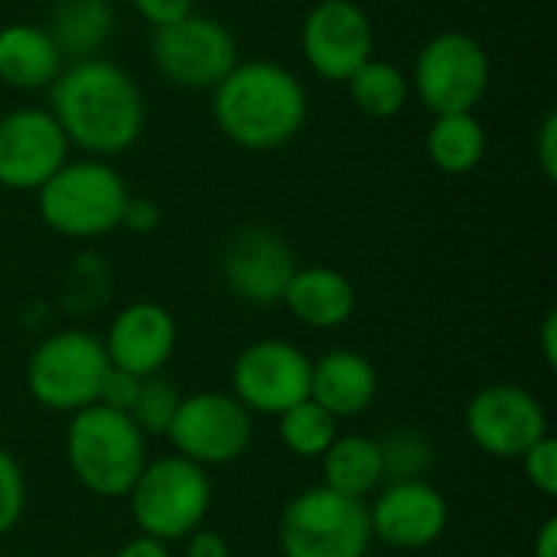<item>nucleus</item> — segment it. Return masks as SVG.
I'll list each match as a JSON object with an SVG mask.
<instances>
[{
  "label": "nucleus",
  "mask_w": 557,
  "mask_h": 557,
  "mask_svg": "<svg viewBox=\"0 0 557 557\" xmlns=\"http://www.w3.org/2000/svg\"><path fill=\"white\" fill-rule=\"evenodd\" d=\"M49 114L69 147L108 160L131 150L147 121L140 85L111 59L91 55L65 65L49 85Z\"/></svg>",
  "instance_id": "f257e3e1"
},
{
  "label": "nucleus",
  "mask_w": 557,
  "mask_h": 557,
  "mask_svg": "<svg viewBox=\"0 0 557 557\" xmlns=\"http://www.w3.org/2000/svg\"><path fill=\"white\" fill-rule=\"evenodd\" d=\"M310 114L304 82L281 62L248 59L212 88L215 127L242 150L268 153L290 144Z\"/></svg>",
  "instance_id": "f03ea898"
},
{
  "label": "nucleus",
  "mask_w": 557,
  "mask_h": 557,
  "mask_svg": "<svg viewBox=\"0 0 557 557\" xmlns=\"http://www.w3.org/2000/svg\"><path fill=\"white\" fill-rule=\"evenodd\" d=\"M65 457L72 476L101 499L127 496L147 467L144 434L137 424L104 405H91L72 414L65 431Z\"/></svg>",
  "instance_id": "7ed1b4c3"
},
{
  "label": "nucleus",
  "mask_w": 557,
  "mask_h": 557,
  "mask_svg": "<svg viewBox=\"0 0 557 557\" xmlns=\"http://www.w3.org/2000/svg\"><path fill=\"white\" fill-rule=\"evenodd\" d=\"M36 196L42 222L65 238H101L121 228L131 199L124 176L98 157L65 160Z\"/></svg>",
  "instance_id": "20e7f679"
},
{
  "label": "nucleus",
  "mask_w": 557,
  "mask_h": 557,
  "mask_svg": "<svg viewBox=\"0 0 557 557\" xmlns=\"http://www.w3.org/2000/svg\"><path fill=\"white\" fill-rule=\"evenodd\" d=\"M127 496L137 529L166 545L193 535L202 525L212 503V483L206 467L176 454L144 467Z\"/></svg>",
  "instance_id": "39448f33"
},
{
  "label": "nucleus",
  "mask_w": 557,
  "mask_h": 557,
  "mask_svg": "<svg viewBox=\"0 0 557 557\" xmlns=\"http://www.w3.org/2000/svg\"><path fill=\"white\" fill-rule=\"evenodd\" d=\"M369 545V506L330 486L294 496L281 516L284 557H366Z\"/></svg>",
  "instance_id": "423d86ee"
},
{
  "label": "nucleus",
  "mask_w": 557,
  "mask_h": 557,
  "mask_svg": "<svg viewBox=\"0 0 557 557\" xmlns=\"http://www.w3.org/2000/svg\"><path fill=\"white\" fill-rule=\"evenodd\" d=\"M490 78L493 62L486 46L463 29H444L421 46L411 72V91L428 111L457 114L476 111L490 91Z\"/></svg>",
  "instance_id": "0eeeda50"
},
{
  "label": "nucleus",
  "mask_w": 557,
  "mask_h": 557,
  "mask_svg": "<svg viewBox=\"0 0 557 557\" xmlns=\"http://www.w3.org/2000/svg\"><path fill=\"white\" fill-rule=\"evenodd\" d=\"M104 343L82 330H65L39 343L26 366V388L36 405L75 414L98 401V385L108 372Z\"/></svg>",
  "instance_id": "6e6552de"
},
{
  "label": "nucleus",
  "mask_w": 557,
  "mask_h": 557,
  "mask_svg": "<svg viewBox=\"0 0 557 557\" xmlns=\"http://www.w3.org/2000/svg\"><path fill=\"white\" fill-rule=\"evenodd\" d=\"M150 59L180 88H215L238 62V42L215 16L189 13L180 23L153 29Z\"/></svg>",
  "instance_id": "1a4fd4ad"
},
{
  "label": "nucleus",
  "mask_w": 557,
  "mask_h": 557,
  "mask_svg": "<svg viewBox=\"0 0 557 557\" xmlns=\"http://www.w3.org/2000/svg\"><path fill=\"white\" fill-rule=\"evenodd\" d=\"M180 457L199 467H225L245 457L255 437L251 411L225 392H199L180 398L166 434Z\"/></svg>",
  "instance_id": "9d476101"
},
{
  "label": "nucleus",
  "mask_w": 557,
  "mask_h": 557,
  "mask_svg": "<svg viewBox=\"0 0 557 557\" xmlns=\"http://www.w3.org/2000/svg\"><path fill=\"white\" fill-rule=\"evenodd\" d=\"M300 49L317 78L346 85L349 75L372 59L375 29L356 0H320L304 16Z\"/></svg>",
  "instance_id": "9b49d317"
},
{
  "label": "nucleus",
  "mask_w": 557,
  "mask_h": 557,
  "mask_svg": "<svg viewBox=\"0 0 557 557\" xmlns=\"http://www.w3.org/2000/svg\"><path fill=\"white\" fill-rule=\"evenodd\" d=\"M470 441L496 460H522L542 437H548V414L542 401L519 385H486L467 405Z\"/></svg>",
  "instance_id": "f8f14e48"
},
{
  "label": "nucleus",
  "mask_w": 557,
  "mask_h": 557,
  "mask_svg": "<svg viewBox=\"0 0 557 557\" xmlns=\"http://www.w3.org/2000/svg\"><path fill=\"white\" fill-rule=\"evenodd\" d=\"M313 362L284 339H261L238 352L232 366L235 398L258 414H284L310 398Z\"/></svg>",
  "instance_id": "ddd939ff"
},
{
  "label": "nucleus",
  "mask_w": 557,
  "mask_h": 557,
  "mask_svg": "<svg viewBox=\"0 0 557 557\" xmlns=\"http://www.w3.org/2000/svg\"><path fill=\"white\" fill-rule=\"evenodd\" d=\"M219 271L235 297L271 307L281 304L290 277L297 274V258L277 232L264 225H245L225 238L219 251Z\"/></svg>",
  "instance_id": "4468645a"
},
{
  "label": "nucleus",
  "mask_w": 557,
  "mask_h": 557,
  "mask_svg": "<svg viewBox=\"0 0 557 557\" xmlns=\"http://www.w3.org/2000/svg\"><path fill=\"white\" fill-rule=\"evenodd\" d=\"M69 160V140L49 108H13L0 117V186L36 193Z\"/></svg>",
  "instance_id": "2eb2a0df"
},
{
  "label": "nucleus",
  "mask_w": 557,
  "mask_h": 557,
  "mask_svg": "<svg viewBox=\"0 0 557 557\" xmlns=\"http://www.w3.org/2000/svg\"><path fill=\"white\" fill-rule=\"evenodd\" d=\"M447 499L428 480L392 483L369 509L372 535L392 548L418 552L434 545L447 529Z\"/></svg>",
  "instance_id": "dca6fc26"
},
{
  "label": "nucleus",
  "mask_w": 557,
  "mask_h": 557,
  "mask_svg": "<svg viewBox=\"0 0 557 557\" xmlns=\"http://www.w3.org/2000/svg\"><path fill=\"white\" fill-rule=\"evenodd\" d=\"M176 349V320L166 307L140 300L124 307L104 339L108 362L137 379L157 375Z\"/></svg>",
  "instance_id": "f3484780"
},
{
  "label": "nucleus",
  "mask_w": 557,
  "mask_h": 557,
  "mask_svg": "<svg viewBox=\"0 0 557 557\" xmlns=\"http://www.w3.org/2000/svg\"><path fill=\"white\" fill-rule=\"evenodd\" d=\"M375 395H379V375L362 352L336 349L326 352L320 362H313L310 398L333 418H356L369 411Z\"/></svg>",
  "instance_id": "a211bd4d"
},
{
  "label": "nucleus",
  "mask_w": 557,
  "mask_h": 557,
  "mask_svg": "<svg viewBox=\"0 0 557 557\" xmlns=\"http://www.w3.org/2000/svg\"><path fill=\"white\" fill-rule=\"evenodd\" d=\"M281 304L313 330H336L356 310V287L336 268H297Z\"/></svg>",
  "instance_id": "6ab92c4d"
},
{
  "label": "nucleus",
  "mask_w": 557,
  "mask_h": 557,
  "mask_svg": "<svg viewBox=\"0 0 557 557\" xmlns=\"http://www.w3.org/2000/svg\"><path fill=\"white\" fill-rule=\"evenodd\" d=\"M65 69L52 36L33 23L0 26V82L20 91L49 88Z\"/></svg>",
  "instance_id": "aec40b11"
},
{
  "label": "nucleus",
  "mask_w": 557,
  "mask_h": 557,
  "mask_svg": "<svg viewBox=\"0 0 557 557\" xmlns=\"http://www.w3.org/2000/svg\"><path fill=\"white\" fill-rule=\"evenodd\" d=\"M46 33L62 59H91L114 33V10L108 0H55Z\"/></svg>",
  "instance_id": "412c9836"
},
{
  "label": "nucleus",
  "mask_w": 557,
  "mask_h": 557,
  "mask_svg": "<svg viewBox=\"0 0 557 557\" xmlns=\"http://www.w3.org/2000/svg\"><path fill=\"white\" fill-rule=\"evenodd\" d=\"M431 163L447 176L473 173L486 157V127L473 111L434 114L424 137Z\"/></svg>",
  "instance_id": "4be33fe9"
},
{
  "label": "nucleus",
  "mask_w": 557,
  "mask_h": 557,
  "mask_svg": "<svg viewBox=\"0 0 557 557\" xmlns=\"http://www.w3.org/2000/svg\"><path fill=\"white\" fill-rule=\"evenodd\" d=\"M320 460H323L326 486L352 499H366L385 480L379 441L362 437V434L336 437Z\"/></svg>",
  "instance_id": "5701e85b"
},
{
  "label": "nucleus",
  "mask_w": 557,
  "mask_h": 557,
  "mask_svg": "<svg viewBox=\"0 0 557 557\" xmlns=\"http://www.w3.org/2000/svg\"><path fill=\"white\" fill-rule=\"evenodd\" d=\"M352 104L375 117V121H388L395 114L405 111L408 98H411V78L388 59H366L346 82Z\"/></svg>",
  "instance_id": "b1692460"
},
{
  "label": "nucleus",
  "mask_w": 557,
  "mask_h": 557,
  "mask_svg": "<svg viewBox=\"0 0 557 557\" xmlns=\"http://www.w3.org/2000/svg\"><path fill=\"white\" fill-rule=\"evenodd\" d=\"M336 437V418L323 411L313 398L281 414V441L300 460H320Z\"/></svg>",
  "instance_id": "393cba45"
},
{
  "label": "nucleus",
  "mask_w": 557,
  "mask_h": 557,
  "mask_svg": "<svg viewBox=\"0 0 557 557\" xmlns=\"http://www.w3.org/2000/svg\"><path fill=\"white\" fill-rule=\"evenodd\" d=\"M176 408H180L176 385L166 382V379H160V375H150V379H140V392H137V401L127 411V418L137 424L140 434L163 437V434H170V424L176 418Z\"/></svg>",
  "instance_id": "a878e982"
},
{
  "label": "nucleus",
  "mask_w": 557,
  "mask_h": 557,
  "mask_svg": "<svg viewBox=\"0 0 557 557\" xmlns=\"http://www.w3.org/2000/svg\"><path fill=\"white\" fill-rule=\"evenodd\" d=\"M382 454V473L392 483L401 480H421V473L431 467V444L414 431H395L385 441H379Z\"/></svg>",
  "instance_id": "bb28decb"
},
{
  "label": "nucleus",
  "mask_w": 557,
  "mask_h": 557,
  "mask_svg": "<svg viewBox=\"0 0 557 557\" xmlns=\"http://www.w3.org/2000/svg\"><path fill=\"white\" fill-rule=\"evenodd\" d=\"M26 506V480L20 463L0 447V539L13 532Z\"/></svg>",
  "instance_id": "cd10ccee"
},
{
  "label": "nucleus",
  "mask_w": 557,
  "mask_h": 557,
  "mask_svg": "<svg viewBox=\"0 0 557 557\" xmlns=\"http://www.w3.org/2000/svg\"><path fill=\"white\" fill-rule=\"evenodd\" d=\"M525 476L529 483L542 493V496H555L557 493V441L548 434L542 437L525 457H522Z\"/></svg>",
  "instance_id": "c85d7f7f"
},
{
  "label": "nucleus",
  "mask_w": 557,
  "mask_h": 557,
  "mask_svg": "<svg viewBox=\"0 0 557 557\" xmlns=\"http://www.w3.org/2000/svg\"><path fill=\"white\" fill-rule=\"evenodd\" d=\"M137 392H140V379H137V375L108 366V372H104V379H101V385H98V401H95V405H104V408H111V411L127 414V411L134 408V401H137Z\"/></svg>",
  "instance_id": "c756f323"
},
{
  "label": "nucleus",
  "mask_w": 557,
  "mask_h": 557,
  "mask_svg": "<svg viewBox=\"0 0 557 557\" xmlns=\"http://www.w3.org/2000/svg\"><path fill=\"white\" fill-rule=\"evenodd\" d=\"M134 7L153 29L180 23L189 13H196V0H134Z\"/></svg>",
  "instance_id": "7c9ffc66"
},
{
  "label": "nucleus",
  "mask_w": 557,
  "mask_h": 557,
  "mask_svg": "<svg viewBox=\"0 0 557 557\" xmlns=\"http://www.w3.org/2000/svg\"><path fill=\"white\" fill-rule=\"evenodd\" d=\"M160 206L147 196H131L127 206H124V215H121V228L134 232V235H150L160 228Z\"/></svg>",
  "instance_id": "2f4dec72"
},
{
  "label": "nucleus",
  "mask_w": 557,
  "mask_h": 557,
  "mask_svg": "<svg viewBox=\"0 0 557 557\" xmlns=\"http://www.w3.org/2000/svg\"><path fill=\"white\" fill-rule=\"evenodd\" d=\"M535 160L539 170L548 183L557 180V114L548 111L545 121L539 124V137H535Z\"/></svg>",
  "instance_id": "473e14b6"
},
{
  "label": "nucleus",
  "mask_w": 557,
  "mask_h": 557,
  "mask_svg": "<svg viewBox=\"0 0 557 557\" xmlns=\"http://www.w3.org/2000/svg\"><path fill=\"white\" fill-rule=\"evenodd\" d=\"M186 557H228V545L219 532L196 529L186 535Z\"/></svg>",
  "instance_id": "72a5a7b5"
},
{
  "label": "nucleus",
  "mask_w": 557,
  "mask_h": 557,
  "mask_svg": "<svg viewBox=\"0 0 557 557\" xmlns=\"http://www.w3.org/2000/svg\"><path fill=\"white\" fill-rule=\"evenodd\" d=\"M114 557H170V552H166V545H163V542L140 535V539L127 542V545H124V548H121Z\"/></svg>",
  "instance_id": "f704fd0d"
},
{
  "label": "nucleus",
  "mask_w": 557,
  "mask_h": 557,
  "mask_svg": "<svg viewBox=\"0 0 557 557\" xmlns=\"http://www.w3.org/2000/svg\"><path fill=\"white\" fill-rule=\"evenodd\" d=\"M535 557H557V519L555 516H548L545 522H542V529H539V535H535Z\"/></svg>",
  "instance_id": "c9c22d12"
},
{
  "label": "nucleus",
  "mask_w": 557,
  "mask_h": 557,
  "mask_svg": "<svg viewBox=\"0 0 557 557\" xmlns=\"http://www.w3.org/2000/svg\"><path fill=\"white\" fill-rule=\"evenodd\" d=\"M542 352L548 359V366L557 362V310H548L542 320Z\"/></svg>",
  "instance_id": "e433bc0d"
}]
</instances>
